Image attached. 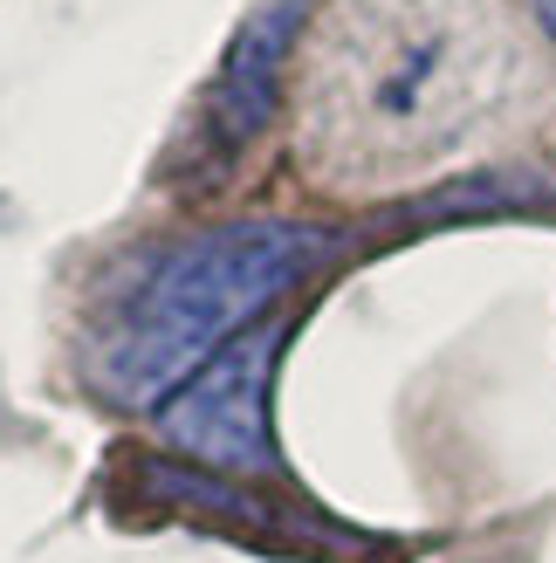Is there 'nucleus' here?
I'll list each match as a JSON object with an SVG mask.
<instances>
[{
	"instance_id": "obj_1",
	"label": "nucleus",
	"mask_w": 556,
	"mask_h": 563,
	"mask_svg": "<svg viewBox=\"0 0 556 563\" xmlns=\"http://www.w3.org/2000/svg\"><path fill=\"white\" fill-rule=\"evenodd\" d=\"M522 55L481 0H337L302 55V137L323 179L385 186L460 152L515 97Z\"/></svg>"
},
{
	"instance_id": "obj_3",
	"label": "nucleus",
	"mask_w": 556,
	"mask_h": 563,
	"mask_svg": "<svg viewBox=\"0 0 556 563\" xmlns=\"http://www.w3.org/2000/svg\"><path fill=\"white\" fill-rule=\"evenodd\" d=\"M275 351H282V323H255L213 364H200L165 406H152L165 446H179L186 461H200L213 474H234V482H275L282 474L275 419H268Z\"/></svg>"
},
{
	"instance_id": "obj_4",
	"label": "nucleus",
	"mask_w": 556,
	"mask_h": 563,
	"mask_svg": "<svg viewBox=\"0 0 556 563\" xmlns=\"http://www.w3.org/2000/svg\"><path fill=\"white\" fill-rule=\"evenodd\" d=\"M302 21H310V0H262V8L234 27V42L220 55L213 82H207V103H200V152L213 165H234L275 124V103H282V76L296 63Z\"/></svg>"
},
{
	"instance_id": "obj_5",
	"label": "nucleus",
	"mask_w": 556,
	"mask_h": 563,
	"mask_svg": "<svg viewBox=\"0 0 556 563\" xmlns=\"http://www.w3.org/2000/svg\"><path fill=\"white\" fill-rule=\"evenodd\" d=\"M530 14H536V21L549 27V35H556V0H530Z\"/></svg>"
},
{
	"instance_id": "obj_2",
	"label": "nucleus",
	"mask_w": 556,
	"mask_h": 563,
	"mask_svg": "<svg viewBox=\"0 0 556 563\" xmlns=\"http://www.w3.org/2000/svg\"><path fill=\"white\" fill-rule=\"evenodd\" d=\"M351 247L344 228L316 220H227L158 255L97 344L90 378L124 406H165L173 391L247 336L282 296Z\"/></svg>"
}]
</instances>
